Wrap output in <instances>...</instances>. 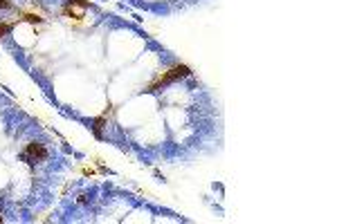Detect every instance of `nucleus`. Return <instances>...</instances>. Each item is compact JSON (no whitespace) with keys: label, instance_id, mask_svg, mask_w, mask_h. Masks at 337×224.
Returning <instances> with one entry per match:
<instances>
[{"label":"nucleus","instance_id":"f257e3e1","mask_svg":"<svg viewBox=\"0 0 337 224\" xmlns=\"http://www.w3.org/2000/svg\"><path fill=\"white\" fill-rule=\"evenodd\" d=\"M187 74H189V68H187V65H176V68H173V70H169V72H166L164 76H160V78H157L155 83H151V85H148V92H155L157 88H164L166 83L176 81L178 76H187Z\"/></svg>","mask_w":337,"mask_h":224},{"label":"nucleus","instance_id":"f03ea898","mask_svg":"<svg viewBox=\"0 0 337 224\" xmlns=\"http://www.w3.org/2000/svg\"><path fill=\"white\" fill-rule=\"evenodd\" d=\"M23 157H25L27 161H30V164H36V161H43L45 157H48V150H45V148L41 146V144H30Z\"/></svg>","mask_w":337,"mask_h":224},{"label":"nucleus","instance_id":"7ed1b4c3","mask_svg":"<svg viewBox=\"0 0 337 224\" xmlns=\"http://www.w3.org/2000/svg\"><path fill=\"white\" fill-rule=\"evenodd\" d=\"M9 32V25H0V36H5Z\"/></svg>","mask_w":337,"mask_h":224},{"label":"nucleus","instance_id":"20e7f679","mask_svg":"<svg viewBox=\"0 0 337 224\" xmlns=\"http://www.w3.org/2000/svg\"><path fill=\"white\" fill-rule=\"evenodd\" d=\"M0 7H9V2H7V0H0Z\"/></svg>","mask_w":337,"mask_h":224}]
</instances>
